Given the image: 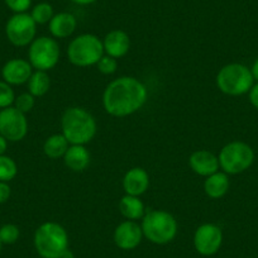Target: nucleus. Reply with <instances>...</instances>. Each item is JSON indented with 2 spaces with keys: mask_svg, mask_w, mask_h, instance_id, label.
I'll return each instance as SVG.
<instances>
[{
  "mask_svg": "<svg viewBox=\"0 0 258 258\" xmlns=\"http://www.w3.org/2000/svg\"><path fill=\"white\" fill-rule=\"evenodd\" d=\"M147 99L148 89L142 81L132 76H121L105 88L103 106L109 115L124 118L142 109Z\"/></svg>",
  "mask_w": 258,
  "mask_h": 258,
  "instance_id": "f257e3e1",
  "label": "nucleus"
},
{
  "mask_svg": "<svg viewBox=\"0 0 258 258\" xmlns=\"http://www.w3.org/2000/svg\"><path fill=\"white\" fill-rule=\"evenodd\" d=\"M62 135L70 145L85 146L94 140L98 124L93 114L81 106L66 109L61 118Z\"/></svg>",
  "mask_w": 258,
  "mask_h": 258,
  "instance_id": "f03ea898",
  "label": "nucleus"
},
{
  "mask_svg": "<svg viewBox=\"0 0 258 258\" xmlns=\"http://www.w3.org/2000/svg\"><path fill=\"white\" fill-rule=\"evenodd\" d=\"M34 248L42 258H61L69 249V234L61 224L46 222L34 233Z\"/></svg>",
  "mask_w": 258,
  "mask_h": 258,
  "instance_id": "7ed1b4c3",
  "label": "nucleus"
},
{
  "mask_svg": "<svg viewBox=\"0 0 258 258\" xmlns=\"http://www.w3.org/2000/svg\"><path fill=\"white\" fill-rule=\"evenodd\" d=\"M143 237L155 244L162 245L172 242L177 235L178 224L172 214L165 210H151L142 219Z\"/></svg>",
  "mask_w": 258,
  "mask_h": 258,
  "instance_id": "20e7f679",
  "label": "nucleus"
},
{
  "mask_svg": "<svg viewBox=\"0 0 258 258\" xmlns=\"http://www.w3.org/2000/svg\"><path fill=\"white\" fill-rule=\"evenodd\" d=\"M218 89L225 95L240 96L249 93L254 84L250 69L242 63H228L223 66L215 79Z\"/></svg>",
  "mask_w": 258,
  "mask_h": 258,
  "instance_id": "39448f33",
  "label": "nucleus"
},
{
  "mask_svg": "<svg viewBox=\"0 0 258 258\" xmlns=\"http://www.w3.org/2000/svg\"><path fill=\"white\" fill-rule=\"evenodd\" d=\"M104 53L103 41L91 33H84L74 38L68 48L69 59L78 68L94 66L100 61Z\"/></svg>",
  "mask_w": 258,
  "mask_h": 258,
  "instance_id": "423d86ee",
  "label": "nucleus"
},
{
  "mask_svg": "<svg viewBox=\"0 0 258 258\" xmlns=\"http://www.w3.org/2000/svg\"><path fill=\"white\" fill-rule=\"evenodd\" d=\"M254 157V151L249 145L242 141H233L220 150L218 160L223 172L227 175H238L253 165Z\"/></svg>",
  "mask_w": 258,
  "mask_h": 258,
  "instance_id": "0eeeda50",
  "label": "nucleus"
},
{
  "mask_svg": "<svg viewBox=\"0 0 258 258\" xmlns=\"http://www.w3.org/2000/svg\"><path fill=\"white\" fill-rule=\"evenodd\" d=\"M59 46L54 38L38 37L29 44L28 61L32 68L39 71H49L59 61Z\"/></svg>",
  "mask_w": 258,
  "mask_h": 258,
  "instance_id": "6e6552de",
  "label": "nucleus"
},
{
  "mask_svg": "<svg viewBox=\"0 0 258 258\" xmlns=\"http://www.w3.org/2000/svg\"><path fill=\"white\" fill-rule=\"evenodd\" d=\"M36 33L37 23L31 14L17 13L6 24L7 38L16 47L29 46L36 39Z\"/></svg>",
  "mask_w": 258,
  "mask_h": 258,
  "instance_id": "1a4fd4ad",
  "label": "nucleus"
},
{
  "mask_svg": "<svg viewBox=\"0 0 258 258\" xmlns=\"http://www.w3.org/2000/svg\"><path fill=\"white\" fill-rule=\"evenodd\" d=\"M28 133V120L26 114L14 106L0 110V135L8 142H19Z\"/></svg>",
  "mask_w": 258,
  "mask_h": 258,
  "instance_id": "9d476101",
  "label": "nucleus"
},
{
  "mask_svg": "<svg viewBox=\"0 0 258 258\" xmlns=\"http://www.w3.org/2000/svg\"><path fill=\"white\" fill-rule=\"evenodd\" d=\"M223 244V232L220 227L213 223L202 224L194 234V247L198 253L209 257L219 252Z\"/></svg>",
  "mask_w": 258,
  "mask_h": 258,
  "instance_id": "9b49d317",
  "label": "nucleus"
},
{
  "mask_svg": "<svg viewBox=\"0 0 258 258\" xmlns=\"http://www.w3.org/2000/svg\"><path fill=\"white\" fill-rule=\"evenodd\" d=\"M142 239V227L135 220H125L114 230V243L123 250L135 249L141 244Z\"/></svg>",
  "mask_w": 258,
  "mask_h": 258,
  "instance_id": "f8f14e48",
  "label": "nucleus"
},
{
  "mask_svg": "<svg viewBox=\"0 0 258 258\" xmlns=\"http://www.w3.org/2000/svg\"><path fill=\"white\" fill-rule=\"evenodd\" d=\"M33 74V68L28 59L12 58L2 69V76L9 85H23L28 83Z\"/></svg>",
  "mask_w": 258,
  "mask_h": 258,
  "instance_id": "ddd939ff",
  "label": "nucleus"
},
{
  "mask_svg": "<svg viewBox=\"0 0 258 258\" xmlns=\"http://www.w3.org/2000/svg\"><path fill=\"white\" fill-rule=\"evenodd\" d=\"M188 165L197 175L204 176V177L218 172L220 168L219 160L217 156L205 150L195 151L191 153L190 158H188Z\"/></svg>",
  "mask_w": 258,
  "mask_h": 258,
  "instance_id": "4468645a",
  "label": "nucleus"
},
{
  "mask_svg": "<svg viewBox=\"0 0 258 258\" xmlns=\"http://www.w3.org/2000/svg\"><path fill=\"white\" fill-rule=\"evenodd\" d=\"M150 187V175L142 167H133L123 177V188L126 195L140 197Z\"/></svg>",
  "mask_w": 258,
  "mask_h": 258,
  "instance_id": "2eb2a0df",
  "label": "nucleus"
},
{
  "mask_svg": "<svg viewBox=\"0 0 258 258\" xmlns=\"http://www.w3.org/2000/svg\"><path fill=\"white\" fill-rule=\"evenodd\" d=\"M103 46L104 52L108 56L114 57V58H120V57H124L129 52L131 38L121 29H114V31H110L104 37Z\"/></svg>",
  "mask_w": 258,
  "mask_h": 258,
  "instance_id": "dca6fc26",
  "label": "nucleus"
},
{
  "mask_svg": "<svg viewBox=\"0 0 258 258\" xmlns=\"http://www.w3.org/2000/svg\"><path fill=\"white\" fill-rule=\"evenodd\" d=\"M76 27H78V21H76L75 16L71 13H66V12L54 14L53 18L48 23L51 34L54 38L58 39L73 36L74 32L76 31Z\"/></svg>",
  "mask_w": 258,
  "mask_h": 258,
  "instance_id": "f3484780",
  "label": "nucleus"
},
{
  "mask_svg": "<svg viewBox=\"0 0 258 258\" xmlns=\"http://www.w3.org/2000/svg\"><path fill=\"white\" fill-rule=\"evenodd\" d=\"M63 162L74 172H81L86 170L90 163V152L85 146L70 145L63 156Z\"/></svg>",
  "mask_w": 258,
  "mask_h": 258,
  "instance_id": "a211bd4d",
  "label": "nucleus"
},
{
  "mask_svg": "<svg viewBox=\"0 0 258 258\" xmlns=\"http://www.w3.org/2000/svg\"><path fill=\"white\" fill-rule=\"evenodd\" d=\"M230 187L229 177L225 172L218 171L213 175L208 176L204 182V191L210 199H220L228 192Z\"/></svg>",
  "mask_w": 258,
  "mask_h": 258,
  "instance_id": "6ab92c4d",
  "label": "nucleus"
},
{
  "mask_svg": "<svg viewBox=\"0 0 258 258\" xmlns=\"http://www.w3.org/2000/svg\"><path fill=\"white\" fill-rule=\"evenodd\" d=\"M119 212L126 220L143 219L146 215V208L140 197H132V195H124L119 202Z\"/></svg>",
  "mask_w": 258,
  "mask_h": 258,
  "instance_id": "aec40b11",
  "label": "nucleus"
},
{
  "mask_svg": "<svg viewBox=\"0 0 258 258\" xmlns=\"http://www.w3.org/2000/svg\"><path fill=\"white\" fill-rule=\"evenodd\" d=\"M69 147H70V143L62 133L61 135H52L51 137L44 141L43 152L51 160H58V158H63Z\"/></svg>",
  "mask_w": 258,
  "mask_h": 258,
  "instance_id": "412c9836",
  "label": "nucleus"
},
{
  "mask_svg": "<svg viewBox=\"0 0 258 258\" xmlns=\"http://www.w3.org/2000/svg\"><path fill=\"white\" fill-rule=\"evenodd\" d=\"M27 84H28V93H31L34 98H41L48 93L51 88V79L47 71L36 70Z\"/></svg>",
  "mask_w": 258,
  "mask_h": 258,
  "instance_id": "4be33fe9",
  "label": "nucleus"
},
{
  "mask_svg": "<svg viewBox=\"0 0 258 258\" xmlns=\"http://www.w3.org/2000/svg\"><path fill=\"white\" fill-rule=\"evenodd\" d=\"M18 173V166L16 161L9 156H0V181L9 182Z\"/></svg>",
  "mask_w": 258,
  "mask_h": 258,
  "instance_id": "5701e85b",
  "label": "nucleus"
},
{
  "mask_svg": "<svg viewBox=\"0 0 258 258\" xmlns=\"http://www.w3.org/2000/svg\"><path fill=\"white\" fill-rule=\"evenodd\" d=\"M53 8L48 3H39L32 9L31 17L37 24H47L53 18Z\"/></svg>",
  "mask_w": 258,
  "mask_h": 258,
  "instance_id": "b1692460",
  "label": "nucleus"
},
{
  "mask_svg": "<svg viewBox=\"0 0 258 258\" xmlns=\"http://www.w3.org/2000/svg\"><path fill=\"white\" fill-rule=\"evenodd\" d=\"M19 228L16 224H4L0 227V242L3 244H14L19 239Z\"/></svg>",
  "mask_w": 258,
  "mask_h": 258,
  "instance_id": "393cba45",
  "label": "nucleus"
},
{
  "mask_svg": "<svg viewBox=\"0 0 258 258\" xmlns=\"http://www.w3.org/2000/svg\"><path fill=\"white\" fill-rule=\"evenodd\" d=\"M16 100V94L13 88L6 81H0V109H6L13 106Z\"/></svg>",
  "mask_w": 258,
  "mask_h": 258,
  "instance_id": "a878e982",
  "label": "nucleus"
},
{
  "mask_svg": "<svg viewBox=\"0 0 258 258\" xmlns=\"http://www.w3.org/2000/svg\"><path fill=\"white\" fill-rule=\"evenodd\" d=\"M14 108L18 109L22 113L27 114L34 108L36 105V98L32 95L31 93H23L21 95L16 96V100H14Z\"/></svg>",
  "mask_w": 258,
  "mask_h": 258,
  "instance_id": "bb28decb",
  "label": "nucleus"
},
{
  "mask_svg": "<svg viewBox=\"0 0 258 258\" xmlns=\"http://www.w3.org/2000/svg\"><path fill=\"white\" fill-rule=\"evenodd\" d=\"M96 68L104 75H113L116 71V69H118V61L114 57L104 54L100 58V61L96 63Z\"/></svg>",
  "mask_w": 258,
  "mask_h": 258,
  "instance_id": "cd10ccee",
  "label": "nucleus"
},
{
  "mask_svg": "<svg viewBox=\"0 0 258 258\" xmlns=\"http://www.w3.org/2000/svg\"><path fill=\"white\" fill-rule=\"evenodd\" d=\"M6 6L14 13H26L32 6V0H4Z\"/></svg>",
  "mask_w": 258,
  "mask_h": 258,
  "instance_id": "c85d7f7f",
  "label": "nucleus"
},
{
  "mask_svg": "<svg viewBox=\"0 0 258 258\" xmlns=\"http://www.w3.org/2000/svg\"><path fill=\"white\" fill-rule=\"evenodd\" d=\"M11 195L12 188L9 186V183L0 181V204H4V203L8 202L11 199Z\"/></svg>",
  "mask_w": 258,
  "mask_h": 258,
  "instance_id": "c756f323",
  "label": "nucleus"
},
{
  "mask_svg": "<svg viewBox=\"0 0 258 258\" xmlns=\"http://www.w3.org/2000/svg\"><path fill=\"white\" fill-rule=\"evenodd\" d=\"M248 96H249V101L253 105V108H255L258 110V83L253 84L249 93H248Z\"/></svg>",
  "mask_w": 258,
  "mask_h": 258,
  "instance_id": "7c9ffc66",
  "label": "nucleus"
},
{
  "mask_svg": "<svg viewBox=\"0 0 258 258\" xmlns=\"http://www.w3.org/2000/svg\"><path fill=\"white\" fill-rule=\"evenodd\" d=\"M7 150H8V141L0 135V156L6 155Z\"/></svg>",
  "mask_w": 258,
  "mask_h": 258,
  "instance_id": "2f4dec72",
  "label": "nucleus"
},
{
  "mask_svg": "<svg viewBox=\"0 0 258 258\" xmlns=\"http://www.w3.org/2000/svg\"><path fill=\"white\" fill-rule=\"evenodd\" d=\"M250 73H252L254 81H257L258 83V58L253 62L252 68H250Z\"/></svg>",
  "mask_w": 258,
  "mask_h": 258,
  "instance_id": "473e14b6",
  "label": "nucleus"
},
{
  "mask_svg": "<svg viewBox=\"0 0 258 258\" xmlns=\"http://www.w3.org/2000/svg\"><path fill=\"white\" fill-rule=\"evenodd\" d=\"M73 3L79 4V6H89V4L95 3L96 0H71Z\"/></svg>",
  "mask_w": 258,
  "mask_h": 258,
  "instance_id": "72a5a7b5",
  "label": "nucleus"
},
{
  "mask_svg": "<svg viewBox=\"0 0 258 258\" xmlns=\"http://www.w3.org/2000/svg\"><path fill=\"white\" fill-rule=\"evenodd\" d=\"M61 258H75V255H74L73 250H70V248H69V249L62 254Z\"/></svg>",
  "mask_w": 258,
  "mask_h": 258,
  "instance_id": "f704fd0d",
  "label": "nucleus"
},
{
  "mask_svg": "<svg viewBox=\"0 0 258 258\" xmlns=\"http://www.w3.org/2000/svg\"><path fill=\"white\" fill-rule=\"evenodd\" d=\"M2 247H3V243L0 242V250H2Z\"/></svg>",
  "mask_w": 258,
  "mask_h": 258,
  "instance_id": "c9c22d12",
  "label": "nucleus"
}]
</instances>
